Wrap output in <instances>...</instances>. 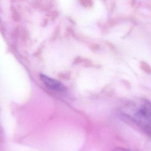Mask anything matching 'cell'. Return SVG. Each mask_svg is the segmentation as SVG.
Here are the masks:
<instances>
[{
  "label": "cell",
  "mask_w": 151,
  "mask_h": 151,
  "mask_svg": "<svg viewBox=\"0 0 151 151\" xmlns=\"http://www.w3.org/2000/svg\"><path fill=\"white\" fill-rule=\"evenodd\" d=\"M113 151H131L127 149L126 148H123V147H115Z\"/></svg>",
  "instance_id": "3"
},
{
  "label": "cell",
  "mask_w": 151,
  "mask_h": 151,
  "mask_svg": "<svg viewBox=\"0 0 151 151\" xmlns=\"http://www.w3.org/2000/svg\"><path fill=\"white\" fill-rule=\"evenodd\" d=\"M40 78L43 83L49 88L60 91L64 90V87L63 85L57 80L49 77L44 74H41Z\"/></svg>",
  "instance_id": "2"
},
{
  "label": "cell",
  "mask_w": 151,
  "mask_h": 151,
  "mask_svg": "<svg viewBox=\"0 0 151 151\" xmlns=\"http://www.w3.org/2000/svg\"><path fill=\"white\" fill-rule=\"evenodd\" d=\"M124 113L139 126L145 133L151 137V102L142 99L137 103L129 104Z\"/></svg>",
  "instance_id": "1"
}]
</instances>
